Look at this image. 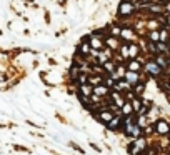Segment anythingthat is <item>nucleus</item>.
I'll list each match as a JSON object with an SVG mask.
<instances>
[{"label":"nucleus","mask_w":170,"mask_h":155,"mask_svg":"<svg viewBox=\"0 0 170 155\" xmlns=\"http://www.w3.org/2000/svg\"><path fill=\"white\" fill-rule=\"evenodd\" d=\"M135 10V5L132 2H129V0H124V2H120V7H119V15L122 17H127L130 13H134Z\"/></svg>","instance_id":"f257e3e1"},{"label":"nucleus","mask_w":170,"mask_h":155,"mask_svg":"<svg viewBox=\"0 0 170 155\" xmlns=\"http://www.w3.org/2000/svg\"><path fill=\"white\" fill-rule=\"evenodd\" d=\"M145 147H147L145 140L137 137V138H135V142H134V145H130V153H132V155H138V152H145Z\"/></svg>","instance_id":"f03ea898"},{"label":"nucleus","mask_w":170,"mask_h":155,"mask_svg":"<svg viewBox=\"0 0 170 155\" xmlns=\"http://www.w3.org/2000/svg\"><path fill=\"white\" fill-rule=\"evenodd\" d=\"M89 43H90V47L94 48V50H102V48H104V42H102V38H100L99 33L90 35L89 37Z\"/></svg>","instance_id":"7ed1b4c3"},{"label":"nucleus","mask_w":170,"mask_h":155,"mask_svg":"<svg viewBox=\"0 0 170 155\" xmlns=\"http://www.w3.org/2000/svg\"><path fill=\"white\" fill-rule=\"evenodd\" d=\"M145 70H147L150 75H153V77H158L160 74H162V67H160L157 62H148V64L145 65Z\"/></svg>","instance_id":"20e7f679"},{"label":"nucleus","mask_w":170,"mask_h":155,"mask_svg":"<svg viewBox=\"0 0 170 155\" xmlns=\"http://www.w3.org/2000/svg\"><path fill=\"white\" fill-rule=\"evenodd\" d=\"M155 130H157L158 133L165 135V133H168V132H170V125L165 122V120H158L157 125H155Z\"/></svg>","instance_id":"39448f33"},{"label":"nucleus","mask_w":170,"mask_h":155,"mask_svg":"<svg viewBox=\"0 0 170 155\" xmlns=\"http://www.w3.org/2000/svg\"><path fill=\"white\" fill-rule=\"evenodd\" d=\"M125 72H127V70H125V67H122V65H120V67H115V70L110 74V77H112V79H114L115 82H117L119 79L125 77Z\"/></svg>","instance_id":"423d86ee"},{"label":"nucleus","mask_w":170,"mask_h":155,"mask_svg":"<svg viewBox=\"0 0 170 155\" xmlns=\"http://www.w3.org/2000/svg\"><path fill=\"white\" fill-rule=\"evenodd\" d=\"M112 102H114L115 105H117V107H122V105L125 104V100H124V97L119 94L117 90L115 92H112Z\"/></svg>","instance_id":"0eeeda50"},{"label":"nucleus","mask_w":170,"mask_h":155,"mask_svg":"<svg viewBox=\"0 0 170 155\" xmlns=\"http://www.w3.org/2000/svg\"><path fill=\"white\" fill-rule=\"evenodd\" d=\"M125 79H127V82H129L130 85H132V84H137V80H138V72H132V70L125 72Z\"/></svg>","instance_id":"6e6552de"},{"label":"nucleus","mask_w":170,"mask_h":155,"mask_svg":"<svg viewBox=\"0 0 170 155\" xmlns=\"http://www.w3.org/2000/svg\"><path fill=\"white\" fill-rule=\"evenodd\" d=\"M80 92L84 97H90L92 94H94V87H92L90 84H80Z\"/></svg>","instance_id":"1a4fd4ad"},{"label":"nucleus","mask_w":170,"mask_h":155,"mask_svg":"<svg viewBox=\"0 0 170 155\" xmlns=\"http://www.w3.org/2000/svg\"><path fill=\"white\" fill-rule=\"evenodd\" d=\"M109 94V87L107 85H95L94 87V95H99V97H102V95H107Z\"/></svg>","instance_id":"9d476101"},{"label":"nucleus","mask_w":170,"mask_h":155,"mask_svg":"<svg viewBox=\"0 0 170 155\" xmlns=\"http://www.w3.org/2000/svg\"><path fill=\"white\" fill-rule=\"evenodd\" d=\"M114 89L117 92H120V90H130V84L127 80H122V82L117 80V82H115V85H114Z\"/></svg>","instance_id":"9b49d317"},{"label":"nucleus","mask_w":170,"mask_h":155,"mask_svg":"<svg viewBox=\"0 0 170 155\" xmlns=\"http://www.w3.org/2000/svg\"><path fill=\"white\" fill-rule=\"evenodd\" d=\"M112 117H114V114L109 112V110H99V119L102 122H110Z\"/></svg>","instance_id":"f8f14e48"},{"label":"nucleus","mask_w":170,"mask_h":155,"mask_svg":"<svg viewBox=\"0 0 170 155\" xmlns=\"http://www.w3.org/2000/svg\"><path fill=\"white\" fill-rule=\"evenodd\" d=\"M120 37L125 38V40H134L135 33H134V30H130V28H124V30L120 32Z\"/></svg>","instance_id":"ddd939ff"},{"label":"nucleus","mask_w":170,"mask_h":155,"mask_svg":"<svg viewBox=\"0 0 170 155\" xmlns=\"http://www.w3.org/2000/svg\"><path fill=\"white\" fill-rule=\"evenodd\" d=\"M120 124H122V120H120V117H112V120H110V122H107V127L114 130V128H117Z\"/></svg>","instance_id":"4468645a"},{"label":"nucleus","mask_w":170,"mask_h":155,"mask_svg":"<svg viewBox=\"0 0 170 155\" xmlns=\"http://www.w3.org/2000/svg\"><path fill=\"white\" fill-rule=\"evenodd\" d=\"M132 112H134V107H132V104H125L122 105V114L125 115V117H129V115H132Z\"/></svg>","instance_id":"2eb2a0df"},{"label":"nucleus","mask_w":170,"mask_h":155,"mask_svg":"<svg viewBox=\"0 0 170 155\" xmlns=\"http://www.w3.org/2000/svg\"><path fill=\"white\" fill-rule=\"evenodd\" d=\"M140 69H142V65H140V62H137V60H132L129 64V70H132V72H140Z\"/></svg>","instance_id":"dca6fc26"},{"label":"nucleus","mask_w":170,"mask_h":155,"mask_svg":"<svg viewBox=\"0 0 170 155\" xmlns=\"http://www.w3.org/2000/svg\"><path fill=\"white\" fill-rule=\"evenodd\" d=\"M107 45H109V48H112V50L119 48V43H117V40H115L114 37H107Z\"/></svg>","instance_id":"f3484780"},{"label":"nucleus","mask_w":170,"mask_h":155,"mask_svg":"<svg viewBox=\"0 0 170 155\" xmlns=\"http://www.w3.org/2000/svg\"><path fill=\"white\" fill-rule=\"evenodd\" d=\"M155 62H157V64L162 67V69H167V67H168V62L165 60V57H163V55H158L157 59H155Z\"/></svg>","instance_id":"a211bd4d"},{"label":"nucleus","mask_w":170,"mask_h":155,"mask_svg":"<svg viewBox=\"0 0 170 155\" xmlns=\"http://www.w3.org/2000/svg\"><path fill=\"white\" fill-rule=\"evenodd\" d=\"M109 60H110V52L109 50L99 55V62H100V64H105V62H109Z\"/></svg>","instance_id":"6ab92c4d"},{"label":"nucleus","mask_w":170,"mask_h":155,"mask_svg":"<svg viewBox=\"0 0 170 155\" xmlns=\"http://www.w3.org/2000/svg\"><path fill=\"white\" fill-rule=\"evenodd\" d=\"M102 82H104V77H92V79H89V84L92 85V87H95V85H100Z\"/></svg>","instance_id":"aec40b11"},{"label":"nucleus","mask_w":170,"mask_h":155,"mask_svg":"<svg viewBox=\"0 0 170 155\" xmlns=\"http://www.w3.org/2000/svg\"><path fill=\"white\" fill-rule=\"evenodd\" d=\"M137 54H138V47L137 45H130L129 47V57H137Z\"/></svg>","instance_id":"412c9836"},{"label":"nucleus","mask_w":170,"mask_h":155,"mask_svg":"<svg viewBox=\"0 0 170 155\" xmlns=\"http://www.w3.org/2000/svg\"><path fill=\"white\" fill-rule=\"evenodd\" d=\"M90 50H92V48H90V43H89V42H84V43H82V47H80V52H82V54H90Z\"/></svg>","instance_id":"4be33fe9"},{"label":"nucleus","mask_w":170,"mask_h":155,"mask_svg":"<svg viewBox=\"0 0 170 155\" xmlns=\"http://www.w3.org/2000/svg\"><path fill=\"white\" fill-rule=\"evenodd\" d=\"M150 40L152 42H158L160 40V32H157V30H153V32H150Z\"/></svg>","instance_id":"5701e85b"},{"label":"nucleus","mask_w":170,"mask_h":155,"mask_svg":"<svg viewBox=\"0 0 170 155\" xmlns=\"http://www.w3.org/2000/svg\"><path fill=\"white\" fill-rule=\"evenodd\" d=\"M104 69H105L107 72H109V74H112V72L115 70V65L112 64V62H105V64H104Z\"/></svg>","instance_id":"b1692460"},{"label":"nucleus","mask_w":170,"mask_h":155,"mask_svg":"<svg viewBox=\"0 0 170 155\" xmlns=\"http://www.w3.org/2000/svg\"><path fill=\"white\" fill-rule=\"evenodd\" d=\"M137 87H135V90H134V94H142V92L145 90V85L143 84H135Z\"/></svg>","instance_id":"393cba45"},{"label":"nucleus","mask_w":170,"mask_h":155,"mask_svg":"<svg viewBox=\"0 0 170 155\" xmlns=\"http://www.w3.org/2000/svg\"><path fill=\"white\" fill-rule=\"evenodd\" d=\"M104 80H105V85L109 87V89H110V87H114V85H115V80L112 79V77H109V79H104Z\"/></svg>","instance_id":"a878e982"},{"label":"nucleus","mask_w":170,"mask_h":155,"mask_svg":"<svg viewBox=\"0 0 170 155\" xmlns=\"http://www.w3.org/2000/svg\"><path fill=\"white\" fill-rule=\"evenodd\" d=\"M120 52H122V55L125 57V59L129 57V47H127V45H122V47H120Z\"/></svg>","instance_id":"bb28decb"},{"label":"nucleus","mask_w":170,"mask_h":155,"mask_svg":"<svg viewBox=\"0 0 170 155\" xmlns=\"http://www.w3.org/2000/svg\"><path fill=\"white\" fill-rule=\"evenodd\" d=\"M120 32H122V30H120L119 27H114V28H112V35H114V37H120Z\"/></svg>","instance_id":"cd10ccee"},{"label":"nucleus","mask_w":170,"mask_h":155,"mask_svg":"<svg viewBox=\"0 0 170 155\" xmlns=\"http://www.w3.org/2000/svg\"><path fill=\"white\" fill-rule=\"evenodd\" d=\"M160 40H162V42H165V40H167V32H165V30H162V32H160Z\"/></svg>","instance_id":"c85d7f7f"}]
</instances>
